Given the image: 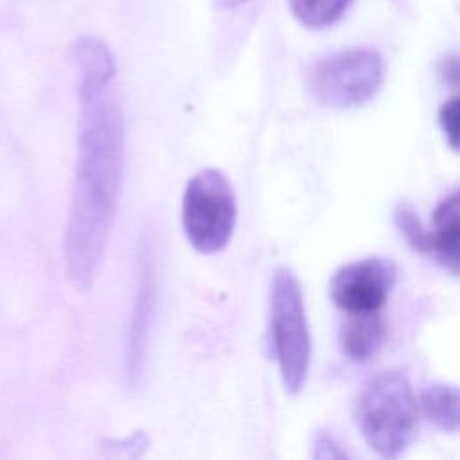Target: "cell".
Masks as SVG:
<instances>
[{"instance_id": "cell-1", "label": "cell", "mask_w": 460, "mask_h": 460, "mask_svg": "<svg viewBox=\"0 0 460 460\" xmlns=\"http://www.w3.org/2000/svg\"><path fill=\"white\" fill-rule=\"evenodd\" d=\"M79 77L77 167L65 228V266L70 282L88 291L99 273L113 228L124 169V113L113 86L115 63L92 36L72 49Z\"/></svg>"}, {"instance_id": "cell-2", "label": "cell", "mask_w": 460, "mask_h": 460, "mask_svg": "<svg viewBox=\"0 0 460 460\" xmlns=\"http://www.w3.org/2000/svg\"><path fill=\"white\" fill-rule=\"evenodd\" d=\"M354 415L370 449L385 458L404 453L419 428V402L408 376L397 368L370 376L358 394Z\"/></svg>"}, {"instance_id": "cell-3", "label": "cell", "mask_w": 460, "mask_h": 460, "mask_svg": "<svg viewBox=\"0 0 460 460\" xmlns=\"http://www.w3.org/2000/svg\"><path fill=\"white\" fill-rule=\"evenodd\" d=\"M270 327L282 385L288 394H298L309 372L311 336L300 282L286 266L271 279Z\"/></svg>"}, {"instance_id": "cell-4", "label": "cell", "mask_w": 460, "mask_h": 460, "mask_svg": "<svg viewBox=\"0 0 460 460\" xmlns=\"http://www.w3.org/2000/svg\"><path fill=\"white\" fill-rule=\"evenodd\" d=\"M235 219V194L219 169L207 167L187 181L181 198V225L196 252H221L232 237Z\"/></svg>"}, {"instance_id": "cell-5", "label": "cell", "mask_w": 460, "mask_h": 460, "mask_svg": "<svg viewBox=\"0 0 460 460\" xmlns=\"http://www.w3.org/2000/svg\"><path fill=\"white\" fill-rule=\"evenodd\" d=\"M385 79L383 56L374 49H349L318 59L307 86L316 102L329 108H356L368 102Z\"/></svg>"}, {"instance_id": "cell-6", "label": "cell", "mask_w": 460, "mask_h": 460, "mask_svg": "<svg viewBox=\"0 0 460 460\" xmlns=\"http://www.w3.org/2000/svg\"><path fill=\"white\" fill-rule=\"evenodd\" d=\"M397 280L390 259L367 257L338 268L329 282V296L345 313L379 311Z\"/></svg>"}, {"instance_id": "cell-7", "label": "cell", "mask_w": 460, "mask_h": 460, "mask_svg": "<svg viewBox=\"0 0 460 460\" xmlns=\"http://www.w3.org/2000/svg\"><path fill=\"white\" fill-rule=\"evenodd\" d=\"M155 293H156V270H155V255L153 248L147 241L138 246V273H137V293L133 313L128 329V343H126V372L129 379H135L142 372L147 332L151 323V314L155 307Z\"/></svg>"}, {"instance_id": "cell-8", "label": "cell", "mask_w": 460, "mask_h": 460, "mask_svg": "<svg viewBox=\"0 0 460 460\" xmlns=\"http://www.w3.org/2000/svg\"><path fill=\"white\" fill-rule=\"evenodd\" d=\"M460 198L453 192L442 199L433 212L429 232V259L444 266L451 275H458L460 266Z\"/></svg>"}, {"instance_id": "cell-9", "label": "cell", "mask_w": 460, "mask_h": 460, "mask_svg": "<svg viewBox=\"0 0 460 460\" xmlns=\"http://www.w3.org/2000/svg\"><path fill=\"white\" fill-rule=\"evenodd\" d=\"M340 327V345L350 361H368L374 358L386 338V323L379 311L347 313Z\"/></svg>"}, {"instance_id": "cell-10", "label": "cell", "mask_w": 460, "mask_h": 460, "mask_svg": "<svg viewBox=\"0 0 460 460\" xmlns=\"http://www.w3.org/2000/svg\"><path fill=\"white\" fill-rule=\"evenodd\" d=\"M420 408L438 429L455 433L460 426V395L455 385L431 383L422 390Z\"/></svg>"}, {"instance_id": "cell-11", "label": "cell", "mask_w": 460, "mask_h": 460, "mask_svg": "<svg viewBox=\"0 0 460 460\" xmlns=\"http://www.w3.org/2000/svg\"><path fill=\"white\" fill-rule=\"evenodd\" d=\"M352 0H289L298 22L307 27L322 29L341 18Z\"/></svg>"}, {"instance_id": "cell-12", "label": "cell", "mask_w": 460, "mask_h": 460, "mask_svg": "<svg viewBox=\"0 0 460 460\" xmlns=\"http://www.w3.org/2000/svg\"><path fill=\"white\" fill-rule=\"evenodd\" d=\"M394 221L399 232L404 235L408 244L417 250L419 253L429 257V232L422 226L417 212L408 203H399L394 212Z\"/></svg>"}, {"instance_id": "cell-13", "label": "cell", "mask_w": 460, "mask_h": 460, "mask_svg": "<svg viewBox=\"0 0 460 460\" xmlns=\"http://www.w3.org/2000/svg\"><path fill=\"white\" fill-rule=\"evenodd\" d=\"M149 446V438L146 433L138 431L124 440H108L104 442V455L106 456H124V458H137L146 453Z\"/></svg>"}, {"instance_id": "cell-14", "label": "cell", "mask_w": 460, "mask_h": 460, "mask_svg": "<svg viewBox=\"0 0 460 460\" xmlns=\"http://www.w3.org/2000/svg\"><path fill=\"white\" fill-rule=\"evenodd\" d=\"M438 122L446 135L447 144L456 151L458 149V99L451 97L446 101L438 111Z\"/></svg>"}, {"instance_id": "cell-15", "label": "cell", "mask_w": 460, "mask_h": 460, "mask_svg": "<svg viewBox=\"0 0 460 460\" xmlns=\"http://www.w3.org/2000/svg\"><path fill=\"white\" fill-rule=\"evenodd\" d=\"M313 456L314 458H345L347 453L340 447V444L334 440V437L320 431L314 435L313 442Z\"/></svg>"}, {"instance_id": "cell-16", "label": "cell", "mask_w": 460, "mask_h": 460, "mask_svg": "<svg viewBox=\"0 0 460 460\" xmlns=\"http://www.w3.org/2000/svg\"><path fill=\"white\" fill-rule=\"evenodd\" d=\"M440 74H442V77H444L447 83H451L453 86L458 84V61H456L455 56L446 58V61H444L442 66H440Z\"/></svg>"}, {"instance_id": "cell-17", "label": "cell", "mask_w": 460, "mask_h": 460, "mask_svg": "<svg viewBox=\"0 0 460 460\" xmlns=\"http://www.w3.org/2000/svg\"><path fill=\"white\" fill-rule=\"evenodd\" d=\"M243 2H246V0H216V4H217L219 7H223V9L237 7V5H241Z\"/></svg>"}]
</instances>
